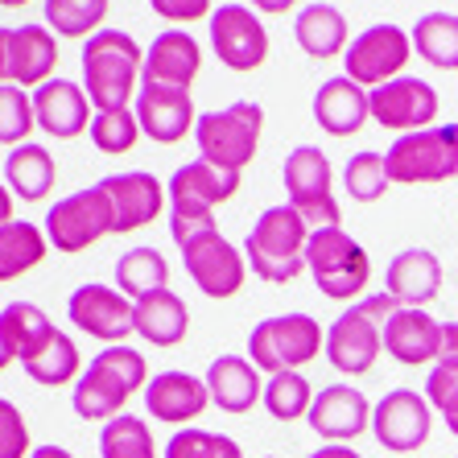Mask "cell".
Returning <instances> with one entry per match:
<instances>
[{
	"label": "cell",
	"mask_w": 458,
	"mask_h": 458,
	"mask_svg": "<svg viewBox=\"0 0 458 458\" xmlns=\"http://www.w3.org/2000/svg\"><path fill=\"white\" fill-rule=\"evenodd\" d=\"M170 235L182 248V265L207 298H235L244 285V256L232 248L215 215H170Z\"/></svg>",
	"instance_id": "6da1fadb"
},
{
	"label": "cell",
	"mask_w": 458,
	"mask_h": 458,
	"mask_svg": "<svg viewBox=\"0 0 458 458\" xmlns=\"http://www.w3.org/2000/svg\"><path fill=\"white\" fill-rule=\"evenodd\" d=\"M149 384V368H145V355L132 352V347H107L96 360L87 363V372L79 376L75 396L71 405L83 421H112V417L124 413L128 396L140 393Z\"/></svg>",
	"instance_id": "7a4b0ae2"
},
{
	"label": "cell",
	"mask_w": 458,
	"mask_h": 458,
	"mask_svg": "<svg viewBox=\"0 0 458 458\" xmlns=\"http://www.w3.org/2000/svg\"><path fill=\"white\" fill-rule=\"evenodd\" d=\"M145 54L124 30H99L83 42V91L99 112H124Z\"/></svg>",
	"instance_id": "3957f363"
},
{
	"label": "cell",
	"mask_w": 458,
	"mask_h": 458,
	"mask_svg": "<svg viewBox=\"0 0 458 458\" xmlns=\"http://www.w3.org/2000/svg\"><path fill=\"white\" fill-rule=\"evenodd\" d=\"M396 310H401V301L388 289L363 298L360 306L343 310L339 318L331 322V331H327V360H331L335 372L343 376L372 372L376 355L384 352V322L393 318Z\"/></svg>",
	"instance_id": "277c9868"
},
{
	"label": "cell",
	"mask_w": 458,
	"mask_h": 458,
	"mask_svg": "<svg viewBox=\"0 0 458 458\" xmlns=\"http://www.w3.org/2000/svg\"><path fill=\"white\" fill-rule=\"evenodd\" d=\"M306 244H310V224L293 207H268L252 224L244 240L248 265L256 268V277L268 285H289L306 268Z\"/></svg>",
	"instance_id": "5b68a950"
},
{
	"label": "cell",
	"mask_w": 458,
	"mask_h": 458,
	"mask_svg": "<svg viewBox=\"0 0 458 458\" xmlns=\"http://www.w3.org/2000/svg\"><path fill=\"white\" fill-rule=\"evenodd\" d=\"M306 268L314 273L322 298L347 301L360 298L368 277H372V260L363 252L360 240L343 232V227H314L306 244Z\"/></svg>",
	"instance_id": "8992f818"
},
{
	"label": "cell",
	"mask_w": 458,
	"mask_h": 458,
	"mask_svg": "<svg viewBox=\"0 0 458 458\" xmlns=\"http://www.w3.org/2000/svg\"><path fill=\"white\" fill-rule=\"evenodd\" d=\"M260 128H265V112H260V104H252V99H235V104L219 107V112H203L199 124H194V140H199L203 161L240 174L248 161L256 157Z\"/></svg>",
	"instance_id": "52a82bcc"
},
{
	"label": "cell",
	"mask_w": 458,
	"mask_h": 458,
	"mask_svg": "<svg viewBox=\"0 0 458 458\" xmlns=\"http://www.w3.org/2000/svg\"><path fill=\"white\" fill-rule=\"evenodd\" d=\"M322 327L310 314H281V318L256 322L248 335V360L256 363V372L281 376L298 372L301 363H310L322 352Z\"/></svg>",
	"instance_id": "ba28073f"
},
{
	"label": "cell",
	"mask_w": 458,
	"mask_h": 458,
	"mask_svg": "<svg viewBox=\"0 0 458 458\" xmlns=\"http://www.w3.org/2000/svg\"><path fill=\"white\" fill-rule=\"evenodd\" d=\"M285 191L289 207L314 227H339L343 211L335 203V186H331V161L318 145H298L285 157Z\"/></svg>",
	"instance_id": "9c48e42d"
},
{
	"label": "cell",
	"mask_w": 458,
	"mask_h": 458,
	"mask_svg": "<svg viewBox=\"0 0 458 458\" xmlns=\"http://www.w3.org/2000/svg\"><path fill=\"white\" fill-rule=\"evenodd\" d=\"M384 165H388V178L401 182V186L458 178V153L454 140H450V124L405 132L393 149L384 153Z\"/></svg>",
	"instance_id": "30bf717a"
},
{
	"label": "cell",
	"mask_w": 458,
	"mask_h": 458,
	"mask_svg": "<svg viewBox=\"0 0 458 458\" xmlns=\"http://www.w3.org/2000/svg\"><path fill=\"white\" fill-rule=\"evenodd\" d=\"M112 235V203L99 186H87V191L66 194L63 203H54L46 215V240H50L58 252H87V248Z\"/></svg>",
	"instance_id": "8fae6325"
},
{
	"label": "cell",
	"mask_w": 458,
	"mask_h": 458,
	"mask_svg": "<svg viewBox=\"0 0 458 458\" xmlns=\"http://www.w3.org/2000/svg\"><path fill=\"white\" fill-rule=\"evenodd\" d=\"M409 58H413V38L405 30H396L393 21L363 30L347 46V54H343L347 79L360 87H384V83H393V79H401Z\"/></svg>",
	"instance_id": "7c38bea8"
},
{
	"label": "cell",
	"mask_w": 458,
	"mask_h": 458,
	"mask_svg": "<svg viewBox=\"0 0 458 458\" xmlns=\"http://www.w3.org/2000/svg\"><path fill=\"white\" fill-rule=\"evenodd\" d=\"M429 429H434V409L413 388H393L372 405V434L393 454L421 450L429 442Z\"/></svg>",
	"instance_id": "4fadbf2b"
},
{
	"label": "cell",
	"mask_w": 458,
	"mask_h": 458,
	"mask_svg": "<svg viewBox=\"0 0 458 458\" xmlns=\"http://www.w3.org/2000/svg\"><path fill=\"white\" fill-rule=\"evenodd\" d=\"M368 107H372V120L384 124L388 132H421V128H434L437 120V91L426 83V79H393L384 87H372L368 91Z\"/></svg>",
	"instance_id": "5bb4252c"
},
{
	"label": "cell",
	"mask_w": 458,
	"mask_h": 458,
	"mask_svg": "<svg viewBox=\"0 0 458 458\" xmlns=\"http://www.w3.org/2000/svg\"><path fill=\"white\" fill-rule=\"evenodd\" d=\"M211 50L227 71H256L268 58V33L252 9L244 4H224L211 13Z\"/></svg>",
	"instance_id": "9a60e30c"
},
{
	"label": "cell",
	"mask_w": 458,
	"mask_h": 458,
	"mask_svg": "<svg viewBox=\"0 0 458 458\" xmlns=\"http://www.w3.org/2000/svg\"><path fill=\"white\" fill-rule=\"evenodd\" d=\"M306 421L327 446H347L363 429H372V405L355 384H327L322 393H314Z\"/></svg>",
	"instance_id": "2e32d148"
},
{
	"label": "cell",
	"mask_w": 458,
	"mask_h": 458,
	"mask_svg": "<svg viewBox=\"0 0 458 458\" xmlns=\"http://www.w3.org/2000/svg\"><path fill=\"white\" fill-rule=\"evenodd\" d=\"M66 314H71V322L83 335L104 339L112 347H120V339L132 335V306H128V298L112 285H99V281L79 285L71 293V301H66Z\"/></svg>",
	"instance_id": "e0dca14e"
},
{
	"label": "cell",
	"mask_w": 458,
	"mask_h": 458,
	"mask_svg": "<svg viewBox=\"0 0 458 458\" xmlns=\"http://www.w3.org/2000/svg\"><path fill=\"white\" fill-rule=\"evenodd\" d=\"M96 186L107 194V203H112V235L137 232V227L153 224L161 215V203L170 199L149 170L107 174V178H99Z\"/></svg>",
	"instance_id": "ac0fdd59"
},
{
	"label": "cell",
	"mask_w": 458,
	"mask_h": 458,
	"mask_svg": "<svg viewBox=\"0 0 458 458\" xmlns=\"http://www.w3.org/2000/svg\"><path fill=\"white\" fill-rule=\"evenodd\" d=\"M240 191V174L211 165V161H191L170 178V215H215V207L227 203Z\"/></svg>",
	"instance_id": "d6986e66"
},
{
	"label": "cell",
	"mask_w": 458,
	"mask_h": 458,
	"mask_svg": "<svg viewBox=\"0 0 458 458\" xmlns=\"http://www.w3.org/2000/svg\"><path fill=\"white\" fill-rule=\"evenodd\" d=\"M137 124L145 137L157 145H178L199 120H194V99L182 87H153L140 83L137 91Z\"/></svg>",
	"instance_id": "ffe728a7"
},
{
	"label": "cell",
	"mask_w": 458,
	"mask_h": 458,
	"mask_svg": "<svg viewBox=\"0 0 458 458\" xmlns=\"http://www.w3.org/2000/svg\"><path fill=\"white\" fill-rule=\"evenodd\" d=\"M384 352L393 355L396 363H405V368L437 363V352H442V322L417 306H401L393 318L384 322Z\"/></svg>",
	"instance_id": "44dd1931"
},
{
	"label": "cell",
	"mask_w": 458,
	"mask_h": 458,
	"mask_svg": "<svg viewBox=\"0 0 458 458\" xmlns=\"http://www.w3.org/2000/svg\"><path fill=\"white\" fill-rule=\"evenodd\" d=\"M33 116L58 140H75L79 132H91V99L71 79H50L33 91Z\"/></svg>",
	"instance_id": "7402d4cb"
},
{
	"label": "cell",
	"mask_w": 458,
	"mask_h": 458,
	"mask_svg": "<svg viewBox=\"0 0 458 458\" xmlns=\"http://www.w3.org/2000/svg\"><path fill=\"white\" fill-rule=\"evenodd\" d=\"M203 66V50L186 30H165L153 38L149 54H145V66H140V83L153 87H182L191 91L194 75Z\"/></svg>",
	"instance_id": "603a6c76"
},
{
	"label": "cell",
	"mask_w": 458,
	"mask_h": 458,
	"mask_svg": "<svg viewBox=\"0 0 458 458\" xmlns=\"http://www.w3.org/2000/svg\"><path fill=\"white\" fill-rule=\"evenodd\" d=\"M211 405V393H207V380L191 372H161L145 384V409L157 421H170V426H186L194 417H203V409Z\"/></svg>",
	"instance_id": "cb8c5ba5"
},
{
	"label": "cell",
	"mask_w": 458,
	"mask_h": 458,
	"mask_svg": "<svg viewBox=\"0 0 458 458\" xmlns=\"http://www.w3.org/2000/svg\"><path fill=\"white\" fill-rule=\"evenodd\" d=\"M384 285L401 306H426L442 293V260L426 248H405L393 256V265L384 273Z\"/></svg>",
	"instance_id": "d4e9b609"
},
{
	"label": "cell",
	"mask_w": 458,
	"mask_h": 458,
	"mask_svg": "<svg viewBox=\"0 0 458 458\" xmlns=\"http://www.w3.org/2000/svg\"><path fill=\"white\" fill-rule=\"evenodd\" d=\"M203 380H207V393H211V405H219L232 417L256 409V401L265 396L260 372H256V363L244 360V355H219V360H211Z\"/></svg>",
	"instance_id": "484cf974"
},
{
	"label": "cell",
	"mask_w": 458,
	"mask_h": 458,
	"mask_svg": "<svg viewBox=\"0 0 458 458\" xmlns=\"http://www.w3.org/2000/svg\"><path fill=\"white\" fill-rule=\"evenodd\" d=\"M372 116L368 107V91L360 83H352L347 75H335L314 91V120H318L322 132L331 137H352L360 132L363 120Z\"/></svg>",
	"instance_id": "4316f807"
},
{
	"label": "cell",
	"mask_w": 458,
	"mask_h": 458,
	"mask_svg": "<svg viewBox=\"0 0 458 458\" xmlns=\"http://www.w3.org/2000/svg\"><path fill=\"white\" fill-rule=\"evenodd\" d=\"M132 331L140 335L153 347H178L191 331V314H186V301L174 293L170 285L153 289L145 298H137L132 306Z\"/></svg>",
	"instance_id": "83f0119b"
},
{
	"label": "cell",
	"mask_w": 458,
	"mask_h": 458,
	"mask_svg": "<svg viewBox=\"0 0 458 458\" xmlns=\"http://www.w3.org/2000/svg\"><path fill=\"white\" fill-rule=\"evenodd\" d=\"M58 66V42L46 25H17L9 33V79L17 87L50 83Z\"/></svg>",
	"instance_id": "f1b7e54d"
},
{
	"label": "cell",
	"mask_w": 458,
	"mask_h": 458,
	"mask_svg": "<svg viewBox=\"0 0 458 458\" xmlns=\"http://www.w3.org/2000/svg\"><path fill=\"white\" fill-rule=\"evenodd\" d=\"M293 38L310 58H335V54H347V21L335 4H306L293 21Z\"/></svg>",
	"instance_id": "f546056e"
},
{
	"label": "cell",
	"mask_w": 458,
	"mask_h": 458,
	"mask_svg": "<svg viewBox=\"0 0 458 458\" xmlns=\"http://www.w3.org/2000/svg\"><path fill=\"white\" fill-rule=\"evenodd\" d=\"M0 331L9 339L13 355L21 363H30L33 355L50 343V335L58 331V327H54V322L46 318V310H38L33 301H9V306L0 310Z\"/></svg>",
	"instance_id": "4dcf8cb0"
},
{
	"label": "cell",
	"mask_w": 458,
	"mask_h": 458,
	"mask_svg": "<svg viewBox=\"0 0 458 458\" xmlns=\"http://www.w3.org/2000/svg\"><path fill=\"white\" fill-rule=\"evenodd\" d=\"M4 178H9V186L21 194L25 203L46 199V194H50V186H54V157H50V149L33 145V140L17 145V149L9 153V161H4Z\"/></svg>",
	"instance_id": "1f68e13d"
},
{
	"label": "cell",
	"mask_w": 458,
	"mask_h": 458,
	"mask_svg": "<svg viewBox=\"0 0 458 458\" xmlns=\"http://www.w3.org/2000/svg\"><path fill=\"white\" fill-rule=\"evenodd\" d=\"M42 256H46V235L33 224H25V219L0 224V285L38 268Z\"/></svg>",
	"instance_id": "d6a6232c"
},
{
	"label": "cell",
	"mask_w": 458,
	"mask_h": 458,
	"mask_svg": "<svg viewBox=\"0 0 458 458\" xmlns=\"http://www.w3.org/2000/svg\"><path fill=\"white\" fill-rule=\"evenodd\" d=\"M413 54H421L437 71H458V17L454 13H426L413 25Z\"/></svg>",
	"instance_id": "836d02e7"
},
{
	"label": "cell",
	"mask_w": 458,
	"mask_h": 458,
	"mask_svg": "<svg viewBox=\"0 0 458 458\" xmlns=\"http://www.w3.org/2000/svg\"><path fill=\"white\" fill-rule=\"evenodd\" d=\"M116 285L124 298H145L153 289L170 285V265L157 248H132L116 260Z\"/></svg>",
	"instance_id": "e575fe53"
},
{
	"label": "cell",
	"mask_w": 458,
	"mask_h": 458,
	"mask_svg": "<svg viewBox=\"0 0 458 458\" xmlns=\"http://www.w3.org/2000/svg\"><path fill=\"white\" fill-rule=\"evenodd\" d=\"M25 376L38 384H46V388H63V384H71L79 376V347L71 335L54 331L50 343H46L42 352L33 355L30 363H21Z\"/></svg>",
	"instance_id": "d590c367"
},
{
	"label": "cell",
	"mask_w": 458,
	"mask_h": 458,
	"mask_svg": "<svg viewBox=\"0 0 458 458\" xmlns=\"http://www.w3.org/2000/svg\"><path fill=\"white\" fill-rule=\"evenodd\" d=\"M99 458H157L153 429L132 413L112 417V421L99 429Z\"/></svg>",
	"instance_id": "8d00e7d4"
},
{
	"label": "cell",
	"mask_w": 458,
	"mask_h": 458,
	"mask_svg": "<svg viewBox=\"0 0 458 458\" xmlns=\"http://www.w3.org/2000/svg\"><path fill=\"white\" fill-rule=\"evenodd\" d=\"M265 409L268 417L277 421H298V417H310V405H314V388L301 372H281L265 384Z\"/></svg>",
	"instance_id": "74e56055"
},
{
	"label": "cell",
	"mask_w": 458,
	"mask_h": 458,
	"mask_svg": "<svg viewBox=\"0 0 458 458\" xmlns=\"http://www.w3.org/2000/svg\"><path fill=\"white\" fill-rule=\"evenodd\" d=\"M107 17V0H46V21L63 38H91Z\"/></svg>",
	"instance_id": "f35d334b"
},
{
	"label": "cell",
	"mask_w": 458,
	"mask_h": 458,
	"mask_svg": "<svg viewBox=\"0 0 458 458\" xmlns=\"http://www.w3.org/2000/svg\"><path fill=\"white\" fill-rule=\"evenodd\" d=\"M343 186L352 194L355 203H376L384 199V191L393 186L388 178V165H384V153H355L343 170Z\"/></svg>",
	"instance_id": "ab89813d"
},
{
	"label": "cell",
	"mask_w": 458,
	"mask_h": 458,
	"mask_svg": "<svg viewBox=\"0 0 458 458\" xmlns=\"http://www.w3.org/2000/svg\"><path fill=\"white\" fill-rule=\"evenodd\" d=\"M165 458H244L240 442L211 429H178L165 442Z\"/></svg>",
	"instance_id": "60d3db41"
},
{
	"label": "cell",
	"mask_w": 458,
	"mask_h": 458,
	"mask_svg": "<svg viewBox=\"0 0 458 458\" xmlns=\"http://www.w3.org/2000/svg\"><path fill=\"white\" fill-rule=\"evenodd\" d=\"M140 137V124H137V112H99L91 120V140H96V149L107 153V157H120L137 145Z\"/></svg>",
	"instance_id": "b9f144b4"
},
{
	"label": "cell",
	"mask_w": 458,
	"mask_h": 458,
	"mask_svg": "<svg viewBox=\"0 0 458 458\" xmlns=\"http://www.w3.org/2000/svg\"><path fill=\"white\" fill-rule=\"evenodd\" d=\"M33 124V99L21 87H0V145H25Z\"/></svg>",
	"instance_id": "7bdbcfd3"
},
{
	"label": "cell",
	"mask_w": 458,
	"mask_h": 458,
	"mask_svg": "<svg viewBox=\"0 0 458 458\" xmlns=\"http://www.w3.org/2000/svg\"><path fill=\"white\" fill-rule=\"evenodd\" d=\"M426 401L429 409L446 417V429L458 437V368L450 363H434V372L426 380Z\"/></svg>",
	"instance_id": "ee69618b"
},
{
	"label": "cell",
	"mask_w": 458,
	"mask_h": 458,
	"mask_svg": "<svg viewBox=\"0 0 458 458\" xmlns=\"http://www.w3.org/2000/svg\"><path fill=\"white\" fill-rule=\"evenodd\" d=\"M30 426L21 409L0 396V458H30Z\"/></svg>",
	"instance_id": "f6af8a7d"
},
{
	"label": "cell",
	"mask_w": 458,
	"mask_h": 458,
	"mask_svg": "<svg viewBox=\"0 0 458 458\" xmlns=\"http://www.w3.org/2000/svg\"><path fill=\"white\" fill-rule=\"evenodd\" d=\"M161 21H199L211 13V0H149Z\"/></svg>",
	"instance_id": "bcb514c9"
},
{
	"label": "cell",
	"mask_w": 458,
	"mask_h": 458,
	"mask_svg": "<svg viewBox=\"0 0 458 458\" xmlns=\"http://www.w3.org/2000/svg\"><path fill=\"white\" fill-rule=\"evenodd\" d=\"M437 363L458 368V322H442V352H437Z\"/></svg>",
	"instance_id": "7dc6e473"
},
{
	"label": "cell",
	"mask_w": 458,
	"mask_h": 458,
	"mask_svg": "<svg viewBox=\"0 0 458 458\" xmlns=\"http://www.w3.org/2000/svg\"><path fill=\"white\" fill-rule=\"evenodd\" d=\"M306 458H363L360 450H352V446H322V450H314V454H306Z\"/></svg>",
	"instance_id": "c3c4849f"
},
{
	"label": "cell",
	"mask_w": 458,
	"mask_h": 458,
	"mask_svg": "<svg viewBox=\"0 0 458 458\" xmlns=\"http://www.w3.org/2000/svg\"><path fill=\"white\" fill-rule=\"evenodd\" d=\"M9 33L13 30L0 25V79H9Z\"/></svg>",
	"instance_id": "681fc988"
},
{
	"label": "cell",
	"mask_w": 458,
	"mask_h": 458,
	"mask_svg": "<svg viewBox=\"0 0 458 458\" xmlns=\"http://www.w3.org/2000/svg\"><path fill=\"white\" fill-rule=\"evenodd\" d=\"M260 13H289L293 9V0H252Z\"/></svg>",
	"instance_id": "f907efd6"
},
{
	"label": "cell",
	"mask_w": 458,
	"mask_h": 458,
	"mask_svg": "<svg viewBox=\"0 0 458 458\" xmlns=\"http://www.w3.org/2000/svg\"><path fill=\"white\" fill-rule=\"evenodd\" d=\"M0 224H13V194L0 186Z\"/></svg>",
	"instance_id": "816d5d0a"
},
{
	"label": "cell",
	"mask_w": 458,
	"mask_h": 458,
	"mask_svg": "<svg viewBox=\"0 0 458 458\" xmlns=\"http://www.w3.org/2000/svg\"><path fill=\"white\" fill-rule=\"evenodd\" d=\"M30 458H75V454H71V450H63V446H38Z\"/></svg>",
	"instance_id": "f5cc1de1"
},
{
	"label": "cell",
	"mask_w": 458,
	"mask_h": 458,
	"mask_svg": "<svg viewBox=\"0 0 458 458\" xmlns=\"http://www.w3.org/2000/svg\"><path fill=\"white\" fill-rule=\"evenodd\" d=\"M17 360V355H13V347H9V339H4V331H0V372H4V368H9V363Z\"/></svg>",
	"instance_id": "db71d44e"
},
{
	"label": "cell",
	"mask_w": 458,
	"mask_h": 458,
	"mask_svg": "<svg viewBox=\"0 0 458 458\" xmlns=\"http://www.w3.org/2000/svg\"><path fill=\"white\" fill-rule=\"evenodd\" d=\"M21 4H30V0H0V9H21Z\"/></svg>",
	"instance_id": "11a10c76"
},
{
	"label": "cell",
	"mask_w": 458,
	"mask_h": 458,
	"mask_svg": "<svg viewBox=\"0 0 458 458\" xmlns=\"http://www.w3.org/2000/svg\"><path fill=\"white\" fill-rule=\"evenodd\" d=\"M450 140H454V153H458V124H450Z\"/></svg>",
	"instance_id": "9f6ffc18"
},
{
	"label": "cell",
	"mask_w": 458,
	"mask_h": 458,
	"mask_svg": "<svg viewBox=\"0 0 458 458\" xmlns=\"http://www.w3.org/2000/svg\"><path fill=\"white\" fill-rule=\"evenodd\" d=\"M265 458H277V454H265Z\"/></svg>",
	"instance_id": "6f0895ef"
}]
</instances>
